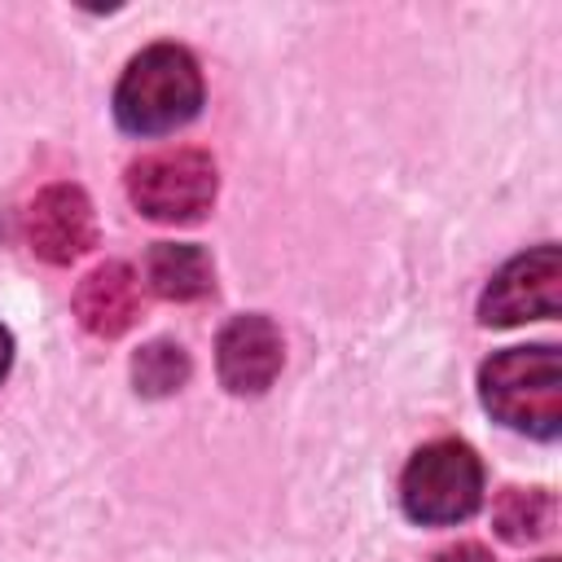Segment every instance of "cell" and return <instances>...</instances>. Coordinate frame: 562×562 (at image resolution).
Masks as SVG:
<instances>
[{
  "mask_svg": "<svg viewBox=\"0 0 562 562\" xmlns=\"http://www.w3.org/2000/svg\"><path fill=\"white\" fill-rule=\"evenodd\" d=\"M202 105V70L180 44H149L136 53L114 88V119L136 136L184 127Z\"/></svg>",
  "mask_w": 562,
  "mask_h": 562,
  "instance_id": "6da1fadb",
  "label": "cell"
},
{
  "mask_svg": "<svg viewBox=\"0 0 562 562\" xmlns=\"http://www.w3.org/2000/svg\"><path fill=\"white\" fill-rule=\"evenodd\" d=\"M483 408L536 439H553L562 426V360L553 347H509L479 369Z\"/></svg>",
  "mask_w": 562,
  "mask_h": 562,
  "instance_id": "7a4b0ae2",
  "label": "cell"
},
{
  "mask_svg": "<svg viewBox=\"0 0 562 562\" xmlns=\"http://www.w3.org/2000/svg\"><path fill=\"white\" fill-rule=\"evenodd\" d=\"M400 501L413 522L443 527L461 522L483 501V465L470 443L461 439H435L413 452L400 479Z\"/></svg>",
  "mask_w": 562,
  "mask_h": 562,
  "instance_id": "3957f363",
  "label": "cell"
},
{
  "mask_svg": "<svg viewBox=\"0 0 562 562\" xmlns=\"http://www.w3.org/2000/svg\"><path fill=\"white\" fill-rule=\"evenodd\" d=\"M127 198L158 224H193L215 202V162L202 149H154L127 167Z\"/></svg>",
  "mask_w": 562,
  "mask_h": 562,
  "instance_id": "277c9868",
  "label": "cell"
},
{
  "mask_svg": "<svg viewBox=\"0 0 562 562\" xmlns=\"http://www.w3.org/2000/svg\"><path fill=\"white\" fill-rule=\"evenodd\" d=\"M562 307V255L558 246H536L518 259H509L479 299L483 325H522V321H549Z\"/></svg>",
  "mask_w": 562,
  "mask_h": 562,
  "instance_id": "5b68a950",
  "label": "cell"
},
{
  "mask_svg": "<svg viewBox=\"0 0 562 562\" xmlns=\"http://www.w3.org/2000/svg\"><path fill=\"white\" fill-rule=\"evenodd\" d=\"M26 241L44 263H75L97 241L92 202L75 184H48L26 206Z\"/></svg>",
  "mask_w": 562,
  "mask_h": 562,
  "instance_id": "8992f818",
  "label": "cell"
},
{
  "mask_svg": "<svg viewBox=\"0 0 562 562\" xmlns=\"http://www.w3.org/2000/svg\"><path fill=\"white\" fill-rule=\"evenodd\" d=\"M220 382L233 395H259L281 373V334L268 316H237L215 342Z\"/></svg>",
  "mask_w": 562,
  "mask_h": 562,
  "instance_id": "52a82bcc",
  "label": "cell"
},
{
  "mask_svg": "<svg viewBox=\"0 0 562 562\" xmlns=\"http://www.w3.org/2000/svg\"><path fill=\"white\" fill-rule=\"evenodd\" d=\"M75 316L97 338H119L140 316V277L127 263L92 268L75 290Z\"/></svg>",
  "mask_w": 562,
  "mask_h": 562,
  "instance_id": "ba28073f",
  "label": "cell"
},
{
  "mask_svg": "<svg viewBox=\"0 0 562 562\" xmlns=\"http://www.w3.org/2000/svg\"><path fill=\"white\" fill-rule=\"evenodd\" d=\"M145 277L154 285V294L176 299V303L202 299L215 285V272H211L206 250L202 246H189V241H158L149 250V259H145Z\"/></svg>",
  "mask_w": 562,
  "mask_h": 562,
  "instance_id": "9c48e42d",
  "label": "cell"
},
{
  "mask_svg": "<svg viewBox=\"0 0 562 562\" xmlns=\"http://www.w3.org/2000/svg\"><path fill=\"white\" fill-rule=\"evenodd\" d=\"M492 518H496L501 540H509V544L540 540L553 527V496L540 487H505Z\"/></svg>",
  "mask_w": 562,
  "mask_h": 562,
  "instance_id": "30bf717a",
  "label": "cell"
},
{
  "mask_svg": "<svg viewBox=\"0 0 562 562\" xmlns=\"http://www.w3.org/2000/svg\"><path fill=\"white\" fill-rule=\"evenodd\" d=\"M132 378H136V391L145 395H171L189 382V356L180 342H167V338H154L136 351L132 360Z\"/></svg>",
  "mask_w": 562,
  "mask_h": 562,
  "instance_id": "8fae6325",
  "label": "cell"
},
{
  "mask_svg": "<svg viewBox=\"0 0 562 562\" xmlns=\"http://www.w3.org/2000/svg\"><path fill=\"white\" fill-rule=\"evenodd\" d=\"M426 562H492V553L483 544H474V540H461V544H448V549L430 553Z\"/></svg>",
  "mask_w": 562,
  "mask_h": 562,
  "instance_id": "7c38bea8",
  "label": "cell"
},
{
  "mask_svg": "<svg viewBox=\"0 0 562 562\" xmlns=\"http://www.w3.org/2000/svg\"><path fill=\"white\" fill-rule=\"evenodd\" d=\"M9 360H13V338H9V329L0 325V382H4V373H9Z\"/></svg>",
  "mask_w": 562,
  "mask_h": 562,
  "instance_id": "4fadbf2b",
  "label": "cell"
},
{
  "mask_svg": "<svg viewBox=\"0 0 562 562\" xmlns=\"http://www.w3.org/2000/svg\"><path fill=\"white\" fill-rule=\"evenodd\" d=\"M540 562H553V558H540Z\"/></svg>",
  "mask_w": 562,
  "mask_h": 562,
  "instance_id": "5bb4252c",
  "label": "cell"
}]
</instances>
